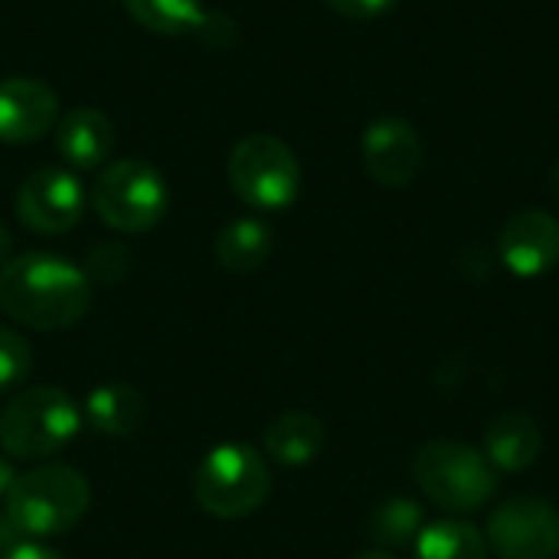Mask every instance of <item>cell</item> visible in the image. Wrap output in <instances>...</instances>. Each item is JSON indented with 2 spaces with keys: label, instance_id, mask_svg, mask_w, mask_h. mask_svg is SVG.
Instances as JSON below:
<instances>
[{
  "label": "cell",
  "instance_id": "15",
  "mask_svg": "<svg viewBox=\"0 0 559 559\" xmlns=\"http://www.w3.org/2000/svg\"><path fill=\"white\" fill-rule=\"evenodd\" d=\"M85 423L111 439H128L134 436L144 419H147V400L141 390L128 386V383H105L95 386L85 396Z\"/></svg>",
  "mask_w": 559,
  "mask_h": 559
},
{
  "label": "cell",
  "instance_id": "21",
  "mask_svg": "<svg viewBox=\"0 0 559 559\" xmlns=\"http://www.w3.org/2000/svg\"><path fill=\"white\" fill-rule=\"evenodd\" d=\"M29 367H33V354L26 337H20L10 328H0V396L16 390L29 377Z\"/></svg>",
  "mask_w": 559,
  "mask_h": 559
},
{
  "label": "cell",
  "instance_id": "28",
  "mask_svg": "<svg viewBox=\"0 0 559 559\" xmlns=\"http://www.w3.org/2000/svg\"><path fill=\"white\" fill-rule=\"evenodd\" d=\"M10 246H13V239H10V229L0 223V269L10 262Z\"/></svg>",
  "mask_w": 559,
  "mask_h": 559
},
{
  "label": "cell",
  "instance_id": "11",
  "mask_svg": "<svg viewBox=\"0 0 559 559\" xmlns=\"http://www.w3.org/2000/svg\"><path fill=\"white\" fill-rule=\"evenodd\" d=\"M498 259L518 278H540L559 265V219L544 210L514 213L498 236Z\"/></svg>",
  "mask_w": 559,
  "mask_h": 559
},
{
  "label": "cell",
  "instance_id": "22",
  "mask_svg": "<svg viewBox=\"0 0 559 559\" xmlns=\"http://www.w3.org/2000/svg\"><path fill=\"white\" fill-rule=\"evenodd\" d=\"M128 272V252L118 246V242H105L98 246L92 255H88V265H85V275L88 278H98V282H118L121 275Z\"/></svg>",
  "mask_w": 559,
  "mask_h": 559
},
{
  "label": "cell",
  "instance_id": "23",
  "mask_svg": "<svg viewBox=\"0 0 559 559\" xmlns=\"http://www.w3.org/2000/svg\"><path fill=\"white\" fill-rule=\"evenodd\" d=\"M334 13L347 16V20H357V23H367V20H380L386 16L400 0H324Z\"/></svg>",
  "mask_w": 559,
  "mask_h": 559
},
{
  "label": "cell",
  "instance_id": "16",
  "mask_svg": "<svg viewBox=\"0 0 559 559\" xmlns=\"http://www.w3.org/2000/svg\"><path fill=\"white\" fill-rule=\"evenodd\" d=\"M265 455L285 468L311 465L324 449V426L311 413H282L265 426Z\"/></svg>",
  "mask_w": 559,
  "mask_h": 559
},
{
  "label": "cell",
  "instance_id": "5",
  "mask_svg": "<svg viewBox=\"0 0 559 559\" xmlns=\"http://www.w3.org/2000/svg\"><path fill=\"white\" fill-rule=\"evenodd\" d=\"M269 491V462L249 442H219L203 455L193 475L197 504L219 521H239L255 514L265 504Z\"/></svg>",
  "mask_w": 559,
  "mask_h": 559
},
{
  "label": "cell",
  "instance_id": "8",
  "mask_svg": "<svg viewBox=\"0 0 559 559\" xmlns=\"http://www.w3.org/2000/svg\"><path fill=\"white\" fill-rule=\"evenodd\" d=\"M485 540L498 559H557L559 511L544 498H511L491 511Z\"/></svg>",
  "mask_w": 559,
  "mask_h": 559
},
{
  "label": "cell",
  "instance_id": "19",
  "mask_svg": "<svg viewBox=\"0 0 559 559\" xmlns=\"http://www.w3.org/2000/svg\"><path fill=\"white\" fill-rule=\"evenodd\" d=\"M416 559H488V540L462 518L436 521L416 537Z\"/></svg>",
  "mask_w": 559,
  "mask_h": 559
},
{
  "label": "cell",
  "instance_id": "6",
  "mask_svg": "<svg viewBox=\"0 0 559 559\" xmlns=\"http://www.w3.org/2000/svg\"><path fill=\"white\" fill-rule=\"evenodd\" d=\"M233 193L262 213L288 210L301 190V164L295 151L275 134H246L226 160Z\"/></svg>",
  "mask_w": 559,
  "mask_h": 559
},
{
  "label": "cell",
  "instance_id": "2",
  "mask_svg": "<svg viewBox=\"0 0 559 559\" xmlns=\"http://www.w3.org/2000/svg\"><path fill=\"white\" fill-rule=\"evenodd\" d=\"M92 488L82 472L69 465H39L16 475L7 495V521L16 537L46 540L69 534L88 511Z\"/></svg>",
  "mask_w": 559,
  "mask_h": 559
},
{
  "label": "cell",
  "instance_id": "7",
  "mask_svg": "<svg viewBox=\"0 0 559 559\" xmlns=\"http://www.w3.org/2000/svg\"><path fill=\"white\" fill-rule=\"evenodd\" d=\"M167 206L170 190L164 174L141 157L111 160L92 187L95 216L118 233L154 229L167 216Z\"/></svg>",
  "mask_w": 559,
  "mask_h": 559
},
{
  "label": "cell",
  "instance_id": "20",
  "mask_svg": "<svg viewBox=\"0 0 559 559\" xmlns=\"http://www.w3.org/2000/svg\"><path fill=\"white\" fill-rule=\"evenodd\" d=\"M367 531L380 550H403L423 534V508L409 498H390L370 511Z\"/></svg>",
  "mask_w": 559,
  "mask_h": 559
},
{
  "label": "cell",
  "instance_id": "26",
  "mask_svg": "<svg viewBox=\"0 0 559 559\" xmlns=\"http://www.w3.org/2000/svg\"><path fill=\"white\" fill-rule=\"evenodd\" d=\"M13 481H16V468L10 465L7 455H0V498H3V501H7V495H10Z\"/></svg>",
  "mask_w": 559,
  "mask_h": 559
},
{
  "label": "cell",
  "instance_id": "25",
  "mask_svg": "<svg viewBox=\"0 0 559 559\" xmlns=\"http://www.w3.org/2000/svg\"><path fill=\"white\" fill-rule=\"evenodd\" d=\"M0 559H66L59 550L39 544V540H16L7 554H0Z\"/></svg>",
  "mask_w": 559,
  "mask_h": 559
},
{
  "label": "cell",
  "instance_id": "30",
  "mask_svg": "<svg viewBox=\"0 0 559 559\" xmlns=\"http://www.w3.org/2000/svg\"><path fill=\"white\" fill-rule=\"evenodd\" d=\"M550 183H554V193L559 197V164L554 167V174H550Z\"/></svg>",
  "mask_w": 559,
  "mask_h": 559
},
{
  "label": "cell",
  "instance_id": "9",
  "mask_svg": "<svg viewBox=\"0 0 559 559\" xmlns=\"http://www.w3.org/2000/svg\"><path fill=\"white\" fill-rule=\"evenodd\" d=\"M16 216L36 236H62L85 213V190L72 170L39 167L16 187Z\"/></svg>",
  "mask_w": 559,
  "mask_h": 559
},
{
  "label": "cell",
  "instance_id": "4",
  "mask_svg": "<svg viewBox=\"0 0 559 559\" xmlns=\"http://www.w3.org/2000/svg\"><path fill=\"white\" fill-rule=\"evenodd\" d=\"M413 478L419 491L449 514H475L498 491L495 465L478 449L455 439H436L416 449Z\"/></svg>",
  "mask_w": 559,
  "mask_h": 559
},
{
  "label": "cell",
  "instance_id": "27",
  "mask_svg": "<svg viewBox=\"0 0 559 559\" xmlns=\"http://www.w3.org/2000/svg\"><path fill=\"white\" fill-rule=\"evenodd\" d=\"M13 544H16V531L10 527V521H7V514H3V518H0V554H7Z\"/></svg>",
  "mask_w": 559,
  "mask_h": 559
},
{
  "label": "cell",
  "instance_id": "1",
  "mask_svg": "<svg viewBox=\"0 0 559 559\" xmlns=\"http://www.w3.org/2000/svg\"><path fill=\"white\" fill-rule=\"evenodd\" d=\"M92 308V278L52 252H26L0 269V311L33 331H62Z\"/></svg>",
  "mask_w": 559,
  "mask_h": 559
},
{
  "label": "cell",
  "instance_id": "14",
  "mask_svg": "<svg viewBox=\"0 0 559 559\" xmlns=\"http://www.w3.org/2000/svg\"><path fill=\"white\" fill-rule=\"evenodd\" d=\"M544 452V436L534 416L521 409H508L485 429V459L495 472H527Z\"/></svg>",
  "mask_w": 559,
  "mask_h": 559
},
{
  "label": "cell",
  "instance_id": "10",
  "mask_svg": "<svg viewBox=\"0 0 559 559\" xmlns=\"http://www.w3.org/2000/svg\"><path fill=\"white\" fill-rule=\"evenodd\" d=\"M360 157L370 180H377L380 187H409L423 170V141L413 121L400 115H383L364 128Z\"/></svg>",
  "mask_w": 559,
  "mask_h": 559
},
{
  "label": "cell",
  "instance_id": "29",
  "mask_svg": "<svg viewBox=\"0 0 559 559\" xmlns=\"http://www.w3.org/2000/svg\"><path fill=\"white\" fill-rule=\"evenodd\" d=\"M354 559H396L390 550H367V554H357Z\"/></svg>",
  "mask_w": 559,
  "mask_h": 559
},
{
  "label": "cell",
  "instance_id": "18",
  "mask_svg": "<svg viewBox=\"0 0 559 559\" xmlns=\"http://www.w3.org/2000/svg\"><path fill=\"white\" fill-rule=\"evenodd\" d=\"M134 23L157 36H197L210 20L203 0H121Z\"/></svg>",
  "mask_w": 559,
  "mask_h": 559
},
{
  "label": "cell",
  "instance_id": "17",
  "mask_svg": "<svg viewBox=\"0 0 559 559\" xmlns=\"http://www.w3.org/2000/svg\"><path fill=\"white\" fill-rule=\"evenodd\" d=\"M213 252H216V262L233 275L259 272L272 255V229L269 223L255 216H239L219 229Z\"/></svg>",
  "mask_w": 559,
  "mask_h": 559
},
{
  "label": "cell",
  "instance_id": "3",
  "mask_svg": "<svg viewBox=\"0 0 559 559\" xmlns=\"http://www.w3.org/2000/svg\"><path fill=\"white\" fill-rule=\"evenodd\" d=\"M82 409L59 386H29L0 409V449L20 462L62 452L82 429Z\"/></svg>",
  "mask_w": 559,
  "mask_h": 559
},
{
  "label": "cell",
  "instance_id": "12",
  "mask_svg": "<svg viewBox=\"0 0 559 559\" xmlns=\"http://www.w3.org/2000/svg\"><path fill=\"white\" fill-rule=\"evenodd\" d=\"M59 121L56 92L29 75L0 79V144H29Z\"/></svg>",
  "mask_w": 559,
  "mask_h": 559
},
{
  "label": "cell",
  "instance_id": "13",
  "mask_svg": "<svg viewBox=\"0 0 559 559\" xmlns=\"http://www.w3.org/2000/svg\"><path fill=\"white\" fill-rule=\"evenodd\" d=\"M52 138H56L59 157L72 170L102 167L111 157V147H115V128H111L108 115L98 111V108H88V105H79V108L66 111L56 121Z\"/></svg>",
  "mask_w": 559,
  "mask_h": 559
},
{
  "label": "cell",
  "instance_id": "24",
  "mask_svg": "<svg viewBox=\"0 0 559 559\" xmlns=\"http://www.w3.org/2000/svg\"><path fill=\"white\" fill-rule=\"evenodd\" d=\"M459 269L468 275V278H488L491 275V255L481 249V246H468L462 255H459Z\"/></svg>",
  "mask_w": 559,
  "mask_h": 559
}]
</instances>
